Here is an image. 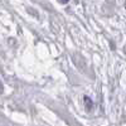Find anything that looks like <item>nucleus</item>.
I'll use <instances>...</instances> for the list:
<instances>
[{
	"instance_id": "obj_1",
	"label": "nucleus",
	"mask_w": 126,
	"mask_h": 126,
	"mask_svg": "<svg viewBox=\"0 0 126 126\" xmlns=\"http://www.w3.org/2000/svg\"><path fill=\"white\" fill-rule=\"evenodd\" d=\"M1 92H3V83L0 82V93H1Z\"/></svg>"
}]
</instances>
